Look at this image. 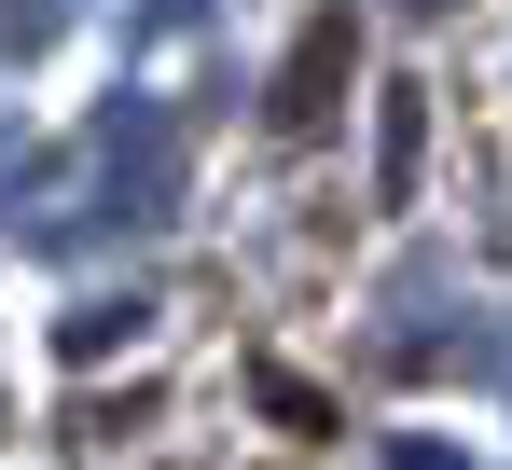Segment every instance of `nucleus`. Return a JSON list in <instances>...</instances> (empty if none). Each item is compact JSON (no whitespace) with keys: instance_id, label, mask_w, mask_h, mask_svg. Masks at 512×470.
I'll return each mask as SVG.
<instances>
[{"instance_id":"obj_1","label":"nucleus","mask_w":512,"mask_h":470,"mask_svg":"<svg viewBox=\"0 0 512 470\" xmlns=\"http://www.w3.org/2000/svg\"><path fill=\"white\" fill-rule=\"evenodd\" d=\"M346 83H360V14H305V42H291V70H277V139H319L346 111Z\"/></svg>"},{"instance_id":"obj_2","label":"nucleus","mask_w":512,"mask_h":470,"mask_svg":"<svg viewBox=\"0 0 512 470\" xmlns=\"http://www.w3.org/2000/svg\"><path fill=\"white\" fill-rule=\"evenodd\" d=\"M263 401H277V429H305V443H319V429H333V401L305 388V374H263Z\"/></svg>"}]
</instances>
